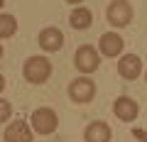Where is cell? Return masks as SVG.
<instances>
[{
	"label": "cell",
	"instance_id": "cell-2",
	"mask_svg": "<svg viewBox=\"0 0 147 142\" xmlns=\"http://www.w3.org/2000/svg\"><path fill=\"white\" fill-rule=\"evenodd\" d=\"M30 127L34 135H52V132H57L59 127V115L54 108H49V105H42V108H34L30 115Z\"/></svg>",
	"mask_w": 147,
	"mask_h": 142
},
{
	"label": "cell",
	"instance_id": "cell-6",
	"mask_svg": "<svg viewBox=\"0 0 147 142\" xmlns=\"http://www.w3.org/2000/svg\"><path fill=\"white\" fill-rule=\"evenodd\" d=\"M142 74H145V64H142V59L137 54L130 52L118 59V76L123 81H137Z\"/></svg>",
	"mask_w": 147,
	"mask_h": 142
},
{
	"label": "cell",
	"instance_id": "cell-18",
	"mask_svg": "<svg viewBox=\"0 0 147 142\" xmlns=\"http://www.w3.org/2000/svg\"><path fill=\"white\" fill-rule=\"evenodd\" d=\"M3 7H5V0H0V12H3Z\"/></svg>",
	"mask_w": 147,
	"mask_h": 142
},
{
	"label": "cell",
	"instance_id": "cell-4",
	"mask_svg": "<svg viewBox=\"0 0 147 142\" xmlns=\"http://www.w3.org/2000/svg\"><path fill=\"white\" fill-rule=\"evenodd\" d=\"M96 93H98V88H96L93 79L91 76H79V79H71L66 86V96L74 100L76 105H86L91 103V100L96 98Z\"/></svg>",
	"mask_w": 147,
	"mask_h": 142
},
{
	"label": "cell",
	"instance_id": "cell-5",
	"mask_svg": "<svg viewBox=\"0 0 147 142\" xmlns=\"http://www.w3.org/2000/svg\"><path fill=\"white\" fill-rule=\"evenodd\" d=\"M74 66L81 71V76H91L98 71L100 66V54L93 44H81L76 52H74Z\"/></svg>",
	"mask_w": 147,
	"mask_h": 142
},
{
	"label": "cell",
	"instance_id": "cell-1",
	"mask_svg": "<svg viewBox=\"0 0 147 142\" xmlns=\"http://www.w3.org/2000/svg\"><path fill=\"white\" fill-rule=\"evenodd\" d=\"M54 74V66L44 54H37V57H27L25 64H22V76H25L27 83L32 86H42L52 79Z\"/></svg>",
	"mask_w": 147,
	"mask_h": 142
},
{
	"label": "cell",
	"instance_id": "cell-14",
	"mask_svg": "<svg viewBox=\"0 0 147 142\" xmlns=\"http://www.w3.org/2000/svg\"><path fill=\"white\" fill-rule=\"evenodd\" d=\"M12 118V103L7 98H0V125Z\"/></svg>",
	"mask_w": 147,
	"mask_h": 142
},
{
	"label": "cell",
	"instance_id": "cell-10",
	"mask_svg": "<svg viewBox=\"0 0 147 142\" xmlns=\"http://www.w3.org/2000/svg\"><path fill=\"white\" fill-rule=\"evenodd\" d=\"M37 44H39L42 52L54 54V52H59V49L64 47V32L59 30V27H44V30L39 32V37H37Z\"/></svg>",
	"mask_w": 147,
	"mask_h": 142
},
{
	"label": "cell",
	"instance_id": "cell-9",
	"mask_svg": "<svg viewBox=\"0 0 147 142\" xmlns=\"http://www.w3.org/2000/svg\"><path fill=\"white\" fill-rule=\"evenodd\" d=\"M3 140L5 142H34V132H32L27 120H15V122H7L5 125Z\"/></svg>",
	"mask_w": 147,
	"mask_h": 142
},
{
	"label": "cell",
	"instance_id": "cell-3",
	"mask_svg": "<svg viewBox=\"0 0 147 142\" xmlns=\"http://www.w3.org/2000/svg\"><path fill=\"white\" fill-rule=\"evenodd\" d=\"M132 17H135V7H132L130 0H113V3H108V7H105V20H108V25L113 27V30L127 27L132 22Z\"/></svg>",
	"mask_w": 147,
	"mask_h": 142
},
{
	"label": "cell",
	"instance_id": "cell-20",
	"mask_svg": "<svg viewBox=\"0 0 147 142\" xmlns=\"http://www.w3.org/2000/svg\"><path fill=\"white\" fill-rule=\"evenodd\" d=\"M145 81H147V69H145Z\"/></svg>",
	"mask_w": 147,
	"mask_h": 142
},
{
	"label": "cell",
	"instance_id": "cell-11",
	"mask_svg": "<svg viewBox=\"0 0 147 142\" xmlns=\"http://www.w3.org/2000/svg\"><path fill=\"white\" fill-rule=\"evenodd\" d=\"M113 140V127L105 120H91L84 127V142H110Z\"/></svg>",
	"mask_w": 147,
	"mask_h": 142
},
{
	"label": "cell",
	"instance_id": "cell-7",
	"mask_svg": "<svg viewBox=\"0 0 147 142\" xmlns=\"http://www.w3.org/2000/svg\"><path fill=\"white\" fill-rule=\"evenodd\" d=\"M113 115L120 122H135L140 115V103L132 96H118L113 100Z\"/></svg>",
	"mask_w": 147,
	"mask_h": 142
},
{
	"label": "cell",
	"instance_id": "cell-17",
	"mask_svg": "<svg viewBox=\"0 0 147 142\" xmlns=\"http://www.w3.org/2000/svg\"><path fill=\"white\" fill-rule=\"evenodd\" d=\"M64 3H69V5H81L84 0H64Z\"/></svg>",
	"mask_w": 147,
	"mask_h": 142
},
{
	"label": "cell",
	"instance_id": "cell-13",
	"mask_svg": "<svg viewBox=\"0 0 147 142\" xmlns=\"http://www.w3.org/2000/svg\"><path fill=\"white\" fill-rule=\"evenodd\" d=\"M17 34V17L10 12H0V39H10Z\"/></svg>",
	"mask_w": 147,
	"mask_h": 142
},
{
	"label": "cell",
	"instance_id": "cell-19",
	"mask_svg": "<svg viewBox=\"0 0 147 142\" xmlns=\"http://www.w3.org/2000/svg\"><path fill=\"white\" fill-rule=\"evenodd\" d=\"M3 54H5V49H3V44H0V59H3Z\"/></svg>",
	"mask_w": 147,
	"mask_h": 142
},
{
	"label": "cell",
	"instance_id": "cell-12",
	"mask_svg": "<svg viewBox=\"0 0 147 142\" xmlns=\"http://www.w3.org/2000/svg\"><path fill=\"white\" fill-rule=\"evenodd\" d=\"M69 25H71L74 30H79V32L88 30V27L93 25V12H91V7L76 5V7L71 10V15H69Z\"/></svg>",
	"mask_w": 147,
	"mask_h": 142
},
{
	"label": "cell",
	"instance_id": "cell-16",
	"mask_svg": "<svg viewBox=\"0 0 147 142\" xmlns=\"http://www.w3.org/2000/svg\"><path fill=\"white\" fill-rule=\"evenodd\" d=\"M5 86H7V83H5V76L0 74V93H3V91H5Z\"/></svg>",
	"mask_w": 147,
	"mask_h": 142
},
{
	"label": "cell",
	"instance_id": "cell-8",
	"mask_svg": "<svg viewBox=\"0 0 147 142\" xmlns=\"http://www.w3.org/2000/svg\"><path fill=\"white\" fill-rule=\"evenodd\" d=\"M98 54L100 57H108V59H113V57H123V49H125V39L118 34V32H103L98 37Z\"/></svg>",
	"mask_w": 147,
	"mask_h": 142
},
{
	"label": "cell",
	"instance_id": "cell-15",
	"mask_svg": "<svg viewBox=\"0 0 147 142\" xmlns=\"http://www.w3.org/2000/svg\"><path fill=\"white\" fill-rule=\"evenodd\" d=\"M132 137L140 142H147V130H142V127H132Z\"/></svg>",
	"mask_w": 147,
	"mask_h": 142
}]
</instances>
